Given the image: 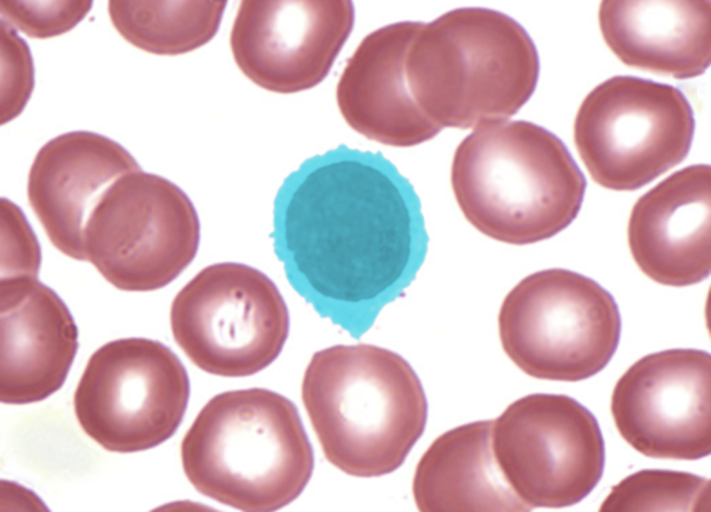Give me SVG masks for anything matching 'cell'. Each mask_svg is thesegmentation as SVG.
Returning a JSON list of instances; mask_svg holds the SVG:
<instances>
[{
  "label": "cell",
  "mask_w": 711,
  "mask_h": 512,
  "mask_svg": "<svg viewBox=\"0 0 711 512\" xmlns=\"http://www.w3.org/2000/svg\"><path fill=\"white\" fill-rule=\"evenodd\" d=\"M503 351L526 375L578 382L614 355L621 320L617 302L594 280L564 268L533 273L505 296L498 316Z\"/></svg>",
  "instance_id": "8992f818"
},
{
  "label": "cell",
  "mask_w": 711,
  "mask_h": 512,
  "mask_svg": "<svg viewBox=\"0 0 711 512\" xmlns=\"http://www.w3.org/2000/svg\"><path fill=\"white\" fill-rule=\"evenodd\" d=\"M354 22L349 1H243L230 46L251 81L270 92L296 93L326 77Z\"/></svg>",
  "instance_id": "4fadbf2b"
},
{
  "label": "cell",
  "mask_w": 711,
  "mask_h": 512,
  "mask_svg": "<svg viewBox=\"0 0 711 512\" xmlns=\"http://www.w3.org/2000/svg\"><path fill=\"white\" fill-rule=\"evenodd\" d=\"M411 94L444 128L507 121L534 93L539 59L526 30L507 14L462 7L424 23L405 60Z\"/></svg>",
  "instance_id": "277c9868"
},
{
  "label": "cell",
  "mask_w": 711,
  "mask_h": 512,
  "mask_svg": "<svg viewBox=\"0 0 711 512\" xmlns=\"http://www.w3.org/2000/svg\"><path fill=\"white\" fill-rule=\"evenodd\" d=\"M278 249L318 296L360 304L423 260L427 236L412 185L381 154L342 145L306 160L276 205Z\"/></svg>",
  "instance_id": "6da1fadb"
},
{
  "label": "cell",
  "mask_w": 711,
  "mask_h": 512,
  "mask_svg": "<svg viewBox=\"0 0 711 512\" xmlns=\"http://www.w3.org/2000/svg\"><path fill=\"white\" fill-rule=\"evenodd\" d=\"M422 24L402 21L372 31L358 45L340 76L339 110L353 130L371 141L410 147L442 130L418 107L406 77L408 48Z\"/></svg>",
  "instance_id": "2e32d148"
},
{
  "label": "cell",
  "mask_w": 711,
  "mask_h": 512,
  "mask_svg": "<svg viewBox=\"0 0 711 512\" xmlns=\"http://www.w3.org/2000/svg\"><path fill=\"white\" fill-rule=\"evenodd\" d=\"M493 420L462 425L438 436L420 459L412 493L421 511H528L499 469Z\"/></svg>",
  "instance_id": "d6986e66"
},
{
  "label": "cell",
  "mask_w": 711,
  "mask_h": 512,
  "mask_svg": "<svg viewBox=\"0 0 711 512\" xmlns=\"http://www.w3.org/2000/svg\"><path fill=\"white\" fill-rule=\"evenodd\" d=\"M121 144L87 130L61 134L44 144L30 167L29 205L52 245L85 262L87 220L106 190L124 174L140 169Z\"/></svg>",
  "instance_id": "5bb4252c"
},
{
  "label": "cell",
  "mask_w": 711,
  "mask_h": 512,
  "mask_svg": "<svg viewBox=\"0 0 711 512\" xmlns=\"http://www.w3.org/2000/svg\"><path fill=\"white\" fill-rule=\"evenodd\" d=\"M710 481L686 472L647 469L615 485L601 511H710Z\"/></svg>",
  "instance_id": "44dd1931"
},
{
  "label": "cell",
  "mask_w": 711,
  "mask_h": 512,
  "mask_svg": "<svg viewBox=\"0 0 711 512\" xmlns=\"http://www.w3.org/2000/svg\"><path fill=\"white\" fill-rule=\"evenodd\" d=\"M492 444L506 481L531 509L577 504L604 470L596 419L565 395L533 393L512 402L493 420Z\"/></svg>",
  "instance_id": "8fae6325"
},
{
  "label": "cell",
  "mask_w": 711,
  "mask_h": 512,
  "mask_svg": "<svg viewBox=\"0 0 711 512\" xmlns=\"http://www.w3.org/2000/svg\"><path fill=\"white\" fill-rule=\"evenodd\" d=\"M190 384L176 355L150 339L123 338L90 357L74 396L85 433L104 449L129 453L153 448L179 427Z\"/></svg>",
  "instance_id": "30bf717a"
},
{
  "label": "cell",
  "mask_w": 711,
  "mask_h": 512,
  "mask_svg": "<svg viewBox=\"0 0 711 512\" xmlns=\"http://www.w3.org/2000/svg\"><path fill=\"white\" fill-rule=\"evenodd\" d=\"M169 322L177 345L202 370L240 377L280 355L288 337L287 307L274 282L247 264L201 269L175 296Z\"/></svg>",
  "instance_id": "9c48e42d"
},
{
  "label": "cell",
  "mask_w": 711,
  "mask_h": 512,
  "mask_svg": "<svg viewBox=\"0 0 711 512\" xmlns=\"http://www.w3.org/2000/svg\"><path fill=\"white\" fill-rule=\"evenodd\" d=\"M78 349V330L61 298L39 282L19 304L0 311V400H43L64 384Z\"/></svg>",
  "instance_id": "ac0fdd59"
},
{
  "label": "cell",
  "mask_w": 711,
  "mask_h": 512,
  "mask_svg": "<svg viewBox=\"0 0 711 512\" xmlns=\"http://www.w3.org/2000/svg\"><path fill=\"white\" fill-rule=\"evenodd\" d=\"M711 357L676 348L646 355L619 379L611 411L623 438L653 458L696 460L711 451Z\"/></svg>",
  "instance_id": "7c38bea8"
},
{
  "label": "cell",
  "mask_w": 711,
  "mask_h": 512,
  "mask_svg": "<svg viewBox=\"0 0 711 512\" xmlns=\"http://www.w3.org/2000/svg\"><path fill=\"white\" fill-rule=\"evenodd\" d=\"M451 183L460 210L484 235L522 246L548 239L576 217L585 177L562 141L524 120L473 129L457 146Z\"/></svg>",
  "instance_id": "3957f363"
},
{
  "label": "cell",
  "mask_w": 711,
  "mask_h": 512,
  "mask_svg": "<svg viewBox=\"0 0 711 512\" xmlns=\"http://www.w3.org/2000/svg\"><path fill=\"white\" fill-rule=\"evenodd\" d=\"M301 397L326 458L352 476L394 471L426 424L427 400L415 371L400 355L372 344L316 352Z\"/></svg>",
  "instance_id": "7a4b0ae2"
},
{
  "label": "cell",
  "mask_w": 711,
  "mask_h": 512,
  "mask_svg": "<svg viewBox=\"0 0 711 512\" xmlns=\"http://www.w3.org/2000/svg\"><path fill=\"white\" fill-rule=\"evenodd\" d=\"M183 470L201 494L245 511L294 501L314 468L295 405L266 389L229 391L200 411L181 447Z\"/></svg>",
  "instance_id": "5b68a950"
},
{
  "label": "cell",
  "mask_w": 711,
  "mask_h": 512,
  "mask_svg": "<svg viewBox=\"0 0 711 512\" xmlns=\"http://www.w3.org/2000/svg\"><path fill=\"white\" fill-rule=\"evenodd\" d=\"M226 1H109L108 11L119 35L134 46L177 56L210 42L219 31Z\"/></svg>",
  "instance_id": "ffe728a7"
},
{
  "label": "cell",
  "mask_w": 711,
  "mask_h": 512,
  "mask_svg": "<svg viewBox=\"0 0 711 512\" xmlns=\"http://www.w3.org/2000/svg\"><path fill=\"white\" fill-rule=\"evenodd\" d=\"M711 169H682L635 203L628 240L639 269L652 280L681 287L705 280L711 270Z\"/></svg>",
  "instance_id": "9a60e30c"
},
{
  "label": "cell",
  "mask_w": 711,
  "mask_h": 512,
  "mask_svg": "<svg viewBox=\"0 0 711 512\" xmlns=\"http://www.w3.org/2000/svg\"><path fill=\"white\" fill-rule=\"evenodd\" d=\"M92 4V1H0V13L1 19L26 35L46 39L72 30Z\"/></svg>",
  "instance_id": "603a6c76"
},
{
  "label": "cell",
  "mask_w": 711,
  "mask_h": 512,
  "mask_svg": "<svg viewBox=\"0 0 711 512\" xmlns=\"http://www.w3.org/2000/svg\"><path fill=\"white\" fill-rule=\"evenodd\" d=\"M198 212L174 182L142 169L120 176L91 213L83 234L85 262L115 288H162L196 257Z\"/></svg>",
  "instance_id": "52a82bcc"
},
{
  "label": "cell",
  "mask_w": 711,
  "mask_h": 512,
  "mask_svg": "<svg viewBox=\"0 0 711 512\" xmlns=\"http://www.w3.org/2000/svg\"><path fill=\"white\" fill-rule=\"evenodd\" d=\"M599 22L608 46L629 67L686 79L710 66V1H603Z\"/></svg>",
  "instance_id": "e0dca14e"
},
{
  "label": "cell",
  "mask_w": 711,
  "mask_h": 512,
  "mask_svg": "<svg viewBox=\"0 0 711 512\" xmlns=\"http://www.w3.org/2000/svg\"><path fill=\"white\" fill-rule=\"evenodd\" d=\"M0 123L17 117L34 87L33 58L26 42L1 19Z\"/></svg>",
  "instance_id": "cb8c5ba5"
},
{
  "label": "cell",
  "mask_w": 711,
  "mask_h": 512,
  "mask_svg": "<svg viewBox=\"0 0 711 512\" xmlns=\"http://www.w3.org/2000/svg\"><path fill=\"white\" fill-rule=\"evenodd\" d=\"M0 311L12 308L37 285L42 254L37 238L22 210L0 200Z\"/></svg>",
  "instance_id": "7402d4cb"
},
{
  "label": "cell",
  "mask_w": 711,
  "mask_h": 512,
  "mask_svg": "<svg viewBox=\"0 0 711 512\" xmlns=\"http://www.w3.org/2000/svg\"><path fill=\"white\" fill-rule=\"evenodd\" d=\"M694 126L692 106L678 88L616 76L583 99L574 120V140L597 184L633 191L686 157Z\"/></svg>",
  "instance_id": "ba28073f"
}]
</instances>
